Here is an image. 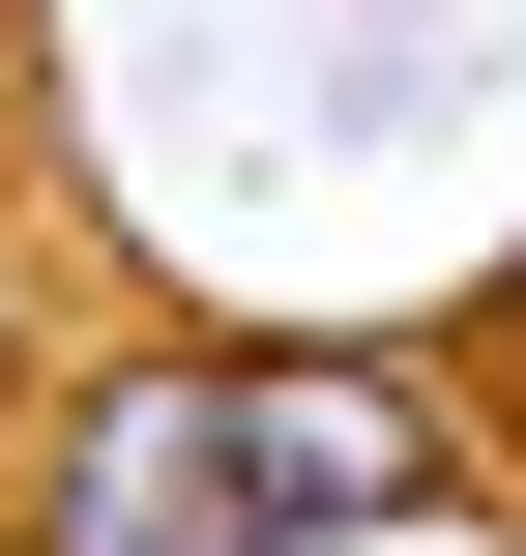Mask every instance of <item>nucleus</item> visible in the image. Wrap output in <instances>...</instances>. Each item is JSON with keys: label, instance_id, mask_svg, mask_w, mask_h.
I'll return each instance as SVG.
<instances>
[{"label": "nucleus", "instance_id": "1", "mask_svg": "<svg viewBox=\"0 0 526 556\" xmlns=\"http://www.w3.org/2000/svg\"><path fill=\"white\" fill-rule=\"evenodd\" d=\"M0 556H264L234 498V352H117V381H29L0 410Z\"/></svg>", "mask_w": 526, "mask_h": 556}, {"label": "nucleus", "instance_id": "4", "mask_svg": "<svg viewBox=\"0 0 526 556\" xmlns=\"http://www.w3.org/2000/svg\"><path fill=\"white\" fill-rule=\"evenodd\" d=\"M0 410H29V264H0Z\"/></svg>", "mask_w": 526, "mask_h": 556}, {"label": "nucleus", "instance_id": "3", "mask_svg": "<svg viewBox=\"0 0 526 556\" xmlns=\"http://www.w3.org/2000/svg\"><path fill=\"white\" fill-rule=\"evenodd\" d=\"M498 440H526V264H498Z\"/></svg>", "mask_w": 526, "mask_h": 556}, {"label": "nucleus", "instance_id": "2", "mask_svg": "<svg viewBox=\"0 0 526 556\" xmlns=\"http://www.w3.org/2000/svg\"><path fill=\"white\" fill-rule=\"evenodd\" d=\"M234 498H264V556L439 528V381L410 352H234Z\"/></svg>", "mask_w": 526, "mask_h": 556}]
</instances>
